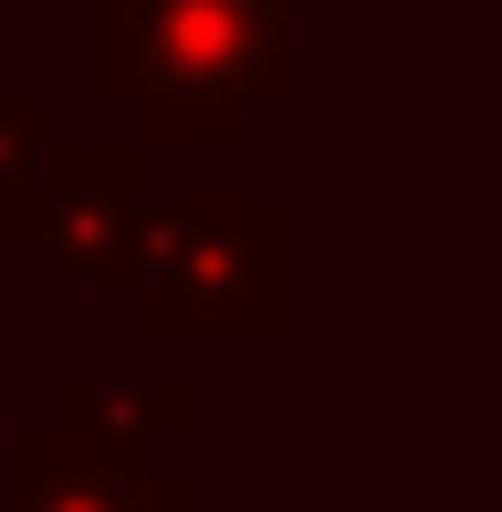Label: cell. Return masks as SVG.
<instances>
[{
    "instance_id": "6da1fadb",
    "label": "cell",
    "mask_w": 502,
    "mask_h": 512,
    "mask_svg": "<svg viewBox=\"0 0 502 512\" xmlns=\"http://www.w3.org/2000/svg\"><path fill=\"white\" fill-rule=\"evenodd\" d=\"M293 0H95V95L147 147H241L283 105Z\"/></svg>"
},
{
    "instance_id": "7a4b0ae2",
    "label": "cell",
    "mask_w": 502,
    "mask_h": 512,
    "mask_svg": "<svg viewBox=\"0 0 502 512\" xmlns=\"http://www.w3.org/2000/svg\"><path fill=\"white\" fill-rule=\"evenodd\" d=\"M126 304L168 345L283 335L293 324V199L283 189H178V199H147Z\"/></svg>"
},
{
    "instance_id": "3957f363",
    "label": "cell",
    "mask_w": 502,
    "mask_h": 512,
    "mask_svg": "<svg viewBox=\"0 0 502 512\" xmlns=\"http://www.w3.org/2000/svg\"><path fill=\"white\" fill-rule=\"evenodd\" d=\"M147 147H116V136H95V147H42L32 168V220H21V251H42V262L63 272L74 293H126L136 272V230H147Z\"/></svg>"
},
{
    "instance_id": "277c9868",
    "label": "cell",
    "mask_w": 502,
    "mask_h": 512,
    "mask_svg": "<svg viewBox=\"0 0 502 512\" xmlns=\"http://www.w3.org/2000/svg\"><path fill=\"white\" fill-rule=\"evenodd\" d=\"M0 512H199V492L178 471H157V460H95L53 429H11Z\"/></svg>"
},
{
    "instance_id": "5b68a950",
    "label": "cell",
    "mask_w": 502,
    "mask_h": 512,
    "mask_svg": "<svg viewBox=\"0 0 502 512\" xmlns=\"http://www.w3.org/2000/svg\"><path fill=\"white\" fill-rule=\"evenodd\" d=\"M32 429L74 439V450H95V460H157L168 439H189V429H199V387H178V377H147V387L53 377V387H42V418H32Z\"/></svg>"
},
{
    "instance_id": "8992f818",
    "label": "cell",
    "mask_w": 502,
    "mask_h": 512,
    "mask_svg": "<svg viewBox=\"0 0 502 512\" xmlns=\"http://www.w3.org/2000/svg\"><path fill=\"white\" fill-rule=\"evenodd\" d=\"M42 147H53V105H42V95H0V251H21Z\"/></svg>"
},
{
    "instance_id": "52a82bcc",
    "label": "cell",
    "mask_w": 502,
    "mask_h": 512,
    "mask_svg": "<svg viewBox=\"0 0 502 512\" xmlns=\"http://www.w3.org/2000/svg\"><path fill=\"white\" fill-rule=\"evenodd\" d=\"M0 450H11V418H0Z\"/></svg>"
}]
</instances>
